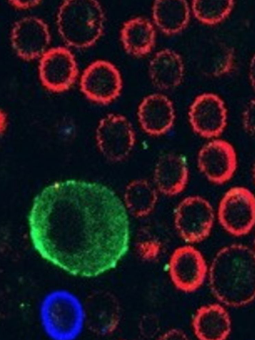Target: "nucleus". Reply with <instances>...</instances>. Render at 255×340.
Wrapping results in <instances>:
<instances>
[{
    "instance_id": "f257e3e1",
    "label": "nucleus",
    "mask_w": 255,
    "mask_h": 340,
    "mask_svg": "<svg viewBox=\"0 0 255 340\" xmlns=\"http://www.w3.org/2000/svg\"><path fill=\"white\" fill-rule=\"evenodd\" d=\"M28 224L40 256L75 276L95 277L115 268L129 247L126 205L100 182L68 179L49 184L34 198Z\"/></svg>"
},
{
    "instance_id": "f03ea898",
    "label": "nucleus",
    "mask_w": 255,
    "mask_h": 340,
    "mask_svg": "<svg viewBox=\"0 0 255 340\" xmlns=\"http://www.w3.org/2000/svg\"><path fill=\"white\" fill-rule=\"evenodd\" d=\"M211 291L221 303L240 307L252 302L255 296V255L250 247L239 243L220 249L209 271Z\"/></svg>"
},
{
    "instance_id": "7ed1b4c3",
    "label": "nucleus",
    "mask_w": 255,
    "mask_h": 340,
    "mask_svg": "<svg viewBox=\"0 0 255 340\" xmlns=\"http://www.w3.org/2000/svg\"><path fill=\"white\" fill-rule=\"evenodd\" d=\"M105 19L101 5L96 0H65L57 14L58 31L67 45L88 47L102 35Z\"/></svg>"
},
{
    "instance_id": "20e7f679",
    "label": "nucleus",
    "mask_w": 255,
    "mask_h": 340,
    "mask_svg": "<svg viewBox=\"0 0 255 340\" xmlns=\"http://www.w3.org/2000/svg\"><path fill=\"white\" fill-rule=\"evenodd\" d=\"M44 329L57 340L76 339L83 329L85 314L78 298L66 290H56L47 295L41 307Z\"/></svg>"
},
{
    "instance_id": "39448f33",
    "label": "nucleus",
    "mask_w": 255,
    "mask_h": 340,
    "mask_svg": "<svg viewBox=\"0 0 255 340\" xmlns=\"http://www.w3.org/2000/svg\"><path fill=\"white\" fill-rule=\"evenodd\" d=\"M216 218L211 203L200 195L183 198L173 213L174 224L180 237L186 242L194 244L204 240L210 235Z\"/></svg>"
},
{
    "instance_id": "423d86ee",
    "label": "nucleus",
    "mask_w": 255,
    "mask_h": 340,
    "mask_svg": "<svg viewBox=\"0 0 255 340\" xmlns=\"http://www.w3.org/2000/svg\"><path fill=\"white\" fill-rule=\"evenodd\" d=\"M216 217L222 227L235 236L248 234L255 222V200L253 193L243 186L228 189L219 202Z\"/></svg>"
},
{
    "instance_id": "0eeeda50",
    "label": "nucleus",
    "mask_w": 255,
    "mask_h": 340,
    "mask_svg": "<svg viewBox=\"0 0 255 340\" xmlns=\"http://www.w3.org/2000/svg\"><path fill=\"white\" fill-rule=\"evenodd\" d=\"M197 165L209 182L222 185L229 181L236 172L237 154L229 141L220 138L209 140L199 150Z\"/></svg>"
},
{
    "instance_id": "6e6552de",
    "label": "nucleus",
    "mask_w": 255,
    "mask_h": 340,
    "mask_svg": "<svg viewBox=\"0 0 255 340\" xmlns=\"http://www.w3.org/2000/svg\"><path fill=\"white\" fill-rule=\"evenodd\" d=\"M96 140L99 150L106 158L113 161H120L132 151L135 143V134L126 117L110 114L99 122Z\"/></svg>"
},
{
    "instance_id": "1a4fd4ad",
    "label": "nucleus",
    "mask_w": 255,
    "mask_h": 340,
    "mask_svg": "<svg viewBox=\"0 0 255 340\" xmlns=\"http://www.w3.org/2000/svg\"><path fill=\"white\" fill-rule=\"evenodd\" d=\"M188 118L193 131L208 140L219 138L228 124L224 102L212 93H204L195 98L189 107Z\"/></svg>"
},
{
    "instance_id": "9d476101",
    "label": "nucleus",
    "mask_w": 255,
    "mask_h": 340,
    "mask_svg": "<svg viewBox=\"0 0 255 340\" xmlns=\"http://www.w3.org/2000/svg\"><path fill=\"white\" fill-rule=\"evenodd\" d=\"M78 74L75 57L65 47L48 49L39 58V80L49 91L60 93L67 91L75 83Z\"/></svg>"
},
{
    "instance_id": "9b49d317",
    "label": "nucleus",
    "mask_w": 255,
    "mask_h": 340,
    "mask_svg": "<svg viewBox=\"0 0 255 340\" xmlns=\"http://www.w3.org/2000/svg\"><path fill=\"white\" fill-rule=\"evenodd\" d=\"M80 89L90 100L106 105L116 99L121 92L123 82L116 66L105 60H97L84 71Z\"/></svg>"
},
{
    "instance_id": "f8f14e48",
    "label": "nucleus",
    "mask_w": 255,
    "mask_h": 340,
    "mask_svg": "<svg viewBox=\"0 0 255 340\" xmlns=\"http://www.w3.org/2000/svg\"><path fill=\"white\" fill-rule=\"evenodd\" d=\"M169 272L175 287L184 292L195 291L203 283L207 266L202 253L188 245L176 248L169 261Z\"/></svg>"
},
{
    "instance_id": "ddd939ff",
    "label": "nucleus",
    "mask_w": 255,
    "mask_h": 340,
    "mask_svg": "<svg viewBox=\"0 0 255 340\" xmlns=\"http://www.w3.org/2000/svg\"><path fill=\"white\" fill-rule=\"evenodd\" d=\"M50 40L48 26L35 16H25L16 21L11 30L12 47L25 61L40 58L48 49Z\"/></svg>"
},
{
    "instance_id": "4468645a",
    "label": "nucleus",
    "mask_w": 255,
    "mask_h": 340,
    "mask_svg": "<svg viewBox=\"0 0 255 340\" xmlns=\"http://www.w3.org/2000/svg\"><path fill=\"white\" fill-rule=\"evenodd\" d=\"M137 114L142 130L155 137L168 133L173 128L176 119L172 101L159 93L144 97L138 106Z\"/></svg>"
},
{
    "instance_id": "2eb2a0df",
    "label": "nucleus",
    "mask_w": 255,
    "mask_h": 340,
    "mask_svg": "<svg viewBox=\"0 0 255 340\" xmlns=\"http://www.w3.org/2000/svg\"><path fill=\"white\" fill-rule=\"evenodd\" d=\"M189 178L185 159L175 153H167L157 160L153 171V184L158 192L172 197L182 193Z\"/></svg>"
},
{
    "instance_id": "dca6fc26",
    "label": "nucleus",
    "mask_w": 255,
    "mask_h": 340,
    "mask_svg": "<svg viewBox=\"0 0 255 340\" xmlns=\"http://www.w3.org/2000/svg\"><path fill=\"white\" fill-rule=\"evenodd\" d=\"M192 327L195 335L200 340H225L230 334L231 321L223 307L212 304L196 311Z\"/></svg>"
},
{
    "instance_id": "f3484780",
    "label": "nucleus",
    "mask_w": 255,
    "mask_h": 340,
    "mask_svg": "<svg viewBox=\"0 0 255 340\" xmlns=\"http://www.w3.org/2000/svg\"><path fill=\"white\" fill-rule=\"evenodd\" d=\"M149 75L153 85L161 90L173 89L182 82L184 65L180 56L172 50L157 52L149 65Z\"/></svg>"
},
{
    "instance_id": "a211bd4d",
    "label": "nucleus",
    "mask_w": 255,
    "mask_h": 340,
    "mask_svg": "<svg viewBox=\"0 0 255 340\" xmlns=\"http://www.w3.org/2000/svg\"><path fill=\"white\" fill-rule=\"evenodd\" d=\"M121 38L126 52L140 57L149 53L155 43V32L147 19L137 17L125 22L121 31Z\"/></svg>"
},
{
    "instance_id": "6ab92c4d",
    "label": "nucleus",
    "mask_w": 255,
    "mask_h": 340,
    "mask_svg": "<svg viewBox=\"0 0 255 340\" xmlns=\"http://www.w3.org/2000/svg\"><path fill=\"white\" fill-rule=\"evenodd\" d=\"M152 16L163 33L171 35L183 30L190 17L188 4L184 0H156L152 6Z\"/></svg>"
},
{
    "instance_id": "aec40b11",
    "label": "nucleus",
    "mask_w": 255,
    "mask_h": 340,
    "mask_svg": "<svg viewBox=\"0 0 255 340\" xmlns=\"http://www.w3.org/2000/svg\"><path fill=\"white\" fill-rule=\"evenodd\" d=\"M199 68L210 77H220L231 72L235 64L234 48L222 42L212 43L199 57Z\"/></svg>"
},
{
    "instance_id": "412c9836",
    "label": "nucleus",
    "mask_w": 255,
    "mask_h": 340,
    "mask_svg": "<svg viewBox=\"0 0 255 340\" xmlns=\"http://www.w3.org/2000/svg\"><path fill=\"white\" fill-rule=\"evenodd\" d=\"M158 193L153 184L144 179H137L127 187L126 203L135 215L145 216L154 209L158 200Z\"/></svg>"
},
{
    "instance_id": "4be33fe9",
    "label": "nucleus",
    "mask_w": 255,
    "mask_h": 340,
    "mask_svg": "<svg viewBox=\"0 0 255 340\" xmlns=\"http://www.w3.org/2000/svg\"><path fill=\"white\" fill-rule=\"evenodd\" d=\"M235 2L232 0H194L192 9L194 16L201 22L213 25L227 17Z\"/></svg>"
},
{
    "instance_id": "5701e85b",
    "label": "nucleus",
    "mask_w": 255,
    "mask_h": 340,
    "mask_svg": "<svg viewBox=\"0 0 255 340\" xmlns=\"http://www.w3.org/2000/svg\"><path fill=\"white\" fill-rule=\"evenodd\" d=\"M244 131L247 134L253 136L255 133V100H250L244 109L241 119Z\"/></svg>"
},
{
    "instance_id": "b1692460",
    "label": "nucleus",
    "mask_w": 255,
    "mask_h": 340,
    "mask_svg": "<svg viewBox=\"0 0 255 340\" xmlns=\"http://www.w3.org/2000/svg\"><path fill=\"white\" fill-rule=\"evenodd\" d=\"M161 340H188V337L185 333L181 330L172 329L162 334L159 338Z\"/></svg>"
},
{
    "instance_id": "393cba45",
    "label": "nucleus",
    "mask_w": 255,
    "mask_h": 340,
    "mask_svg": "<svg viewBox=\"0 0 255 340\" xmlns=\"http://www.w3.org/2000/svg\"><path fill=\"white\" fill-rule=\"evenodd\" d=\"M40 0H9V3L17 9H27L34 7L40 3Z\"/></svg>"
},
{
    "instance_id": "a878e982",
    "label": "nucleus",
    "mask_w": 255,
    "mask_h": 340,
    "mask_svg": "<svg viewBox=\"0 0 255 340\" xmlns=\"http://www.w3.org/2000/svg\"><path fill=\"white\" fill-rule=\"evenodd\" d=\"M9 122L8 115L3 109L0 108V137L3 136L7 132Z\"/></svg>"
},
{
    "instance_id": "bb28decb",
    "label": "nucleus",
    "mask_w": 255,
    "mask_h": 340,
    "mask_svg": "<svg viewBox=\"0 0 255 340\" xmlns=\"http://www.w3.org/2000/svg\"><path fill=\"white\" fill-rule=\"evenodd\" d=\"M255 56H254L251 61L249 71V76L250 81L251 82V84L253 89H254L255 84Z\"/></svg>"
}]
</instances>
